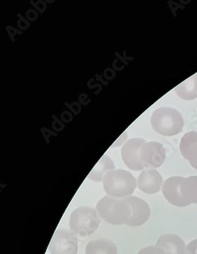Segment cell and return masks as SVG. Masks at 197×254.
Returning a JSON list of instances; mask_svg holds the SVG:
<instances>
[{"label": "cell", "mask_w": 197, "mask_h": 254, "mask_svg": "<svg viewBox=\"0 0 197 254\" xmlns=\"http://www.w3.org/2000/svg\"><path fill=\"white\" fill-rule=\"evenodd\" d=\"M131 208L132 215L127 225L139 227L145 224L150 218L151 209L147 202L138 196H130L124 198Z\"/></svg>", "instance_id": "obj_8"}, {"label": "cell", "mask_w": 197, "mask_h": 254, "mask_svg": "<svg viewBox=\"0 0 197 254\" xmlns=\"http://www.w3.org/2000/svg\"><path fill=\"white\" fill-rule=\"evenodd\" d=\"M100 224V216L97 210L91 207L81 206L72 212L70 227L76 235L81 237L94 233Z\"/></svg>", "instance_id": "obj_4"}, {"label": "cell", "mask_w": 197, "mask_h": 254, "mask_svg": "<svg viewBox=\"0 0 197 254\" xmlns=\"http://www.w3.org/2000/svg\"><path fill=\"white\" fill-rule=\"evenodd\" d=\"M156 246L160 247L165 254H186V243L174 234L161 235L157 240Z\"/></svg>", "instance_id": "obj_12"}, {"label": "cell", "mask_w": 197, "mask_h": 254, "mask_svg": "<svg viewBox=\"0 0 197 254\" xmlns=\"http://www.w3.org/2000/svg\"><path fill=\"white\" fill-rule=\"evenodd\" d=\"M97 210L102 220L113 225L127 224L132 215L131 208L125 199L110 196L98 200Z\"/></svg>", "instance_id": "obj_2"}, {"label": "cell", "mask_w": 197, "mask_h": 254, "mask_svg": "<svg viewBox=\"0 0 197 254\" xmlns=\"http://www.w3.org/2000/svg\"><path fill=\"white\" fill-rule=\"evenodd\" d=\"M151 124L157 133L171 137L182 132L184 120L180 112L174 108L162 107L153 112Z\"/></svg>", "instance_id": "obj_3"}, {"label": "cell", "mask_w": 197, "mask_h": 254, "mask_svg": "<svg viewBox=\"0 0 197 254\" xmlns=\"http://www.w3.org/2000/svg\"><path fill=\"white\" fill-rule=\"evenodd\" d=\"M142 138H132L126 141L122 148V158L127 168L133 171H144L145 168L140 160V150L145 144Z\"/></svg>", "instance_id": "obj_7"}, {"label": "cell", "mask_w": 197, "mask_h": 254, "mask_svg": "<svg viewBox=\"0 0 197 254\" xmlns=\"http://www.w3.org/2000/svg\"><path fill=\"white\" fill-rule=\"evenodd\" d=\"M180 150L184 158L197 170V132L191 131L184 135L180 143Z\"/></svg>", "instance_id": "obj_11"}, {"label": "cell", "mask_w": 197, "mask_h": 254, "mask_svg": "<svg viewBox=\"0 0 197 254\" xmlns=\"http://www.w3.org/2000/svg\"><path fill=\"white\" fill-rule=\"evenodd\" d=\"M181 192L186 202L197 204V176L184 179L181 185Z\"/></svg>", "instance_id": "obj_16"}, {"label": "cell", "mask_w": 197, "mask_h": 254, "mask_svg": "<svg viewBox=\"0 0 197 254\" xmlns=\"http://www.w3.org/2000/svg\"><path fill=\"white\" fill-rule=\"evenodd\" d=\"M186 254H197V239L192 241L186 247Z\"/></svg>", "instance_id": "obj_18"}, {"label": "cell", "mask_w": 197, "mask_h": 254, "mask_svg": "<svg viewBox=\"0 0 197 254\" xmlns=\"http://www.w3.org/2000/svg\"><path fill=\"white\" fill-rule=\"evenodd\" d=\"M175 92L180 98L193 100L197 98V73L189 79L181 83L175 88Z\"/></svg>", "instance_id": "obj_15"}, {"label": "cell", "mask_w": 197, "mask_h": 254, "mask_svg": "<svg viewBox=\"0 0 197 254\" xmlns=\"http://www.w3.org/2000/svg\"><path fill=\"white\" fill-rule=\"evenodd\" d=\"M166 160V149L156 141L145 142L140 150V160L144 168L155 169L162 165Z\"/></svg>", "instance_id": "obj_6"}, {"label": "cell", "mask_w": 197, "mask_h": 254, "mask_svg": "<svg viewBox=\"0 0 197 254\" xmlns=\"http://www.w3.org/2000/svg\"><path fill=\"white\" fill-rule=\"evenodd\" d=\"M113 170H114V162L108 156L105 155L98 160L94 168L89 173L88 178L92 181L102 182L105 175Z\"/></svg>", "instance_id": "obj_14"}, {"label": "cell", "mask_w": 197, "mask_h": 254, "mask_svg": "<svg viewBox=\"0 0 197 254\" xmlns=\"http://www.w3.org/2000/svg\"><path fill=\"white\" fill-rule=\"evenodd\" d=\"M185 178L180 176H173L169 178L162 185V194L165 198L174 206H190V204L184 200L181 192V185Z\"/></svg>", "instance_id": "obj_9"}, {"label": "cell", "mask_w": 197, "mask_h": 254, "mask_svg": "<svg viewBox=\"0 0 197 254\" xmlns=\"http://www.w3.org/2000/svg\"><path fill=\"white\" fill-rule=\"evenodd\" d=\"M138 254H165V252L160 247L155 245V246H149L141 249Z\"/></svg>", "instance_id": "obj_17"}, {"label": "cell", "mask_w": 197, "mask_h": 254, "mask_svg": "<svg viewBox=\"0 0 197 254\" xmlns=\"http://www.w3.org/2000/svg\"><path fill=\"white\" fill-rule=\"evenodd\" d=\"M49 250L50 254H77L78 238L72 231L58 230L53 235Z\"/></svg>", "instance_id": "obj_5"}, {"label": "cell", "mask_w": 197, "mask_h": 254, "mask_svg": "<svg viewBox=\"0 0 197 254\" xmlns=\"http://www.w3.org/2000/svg\"><path fill=\"white\" fill-rule=\"evenodd\" d=\"M162 177L155 169L144 170L138 179V187L147 194H155L159 192L162 186Z\"/></svg>", "instance_id": "obj_10"}, {"label": "cell", "mask_w": 197, "mask_h": 254, "mask_svg": "<svg viewBox=\"0 0 197 254\" xmlns=\"http://www.w3.org/2000/svg\"><path fill=\"white\" fill-rule=\"evenodd\" d=\"M85 254H118V248L111 241L97 239L87 245Z\"/></svg>", "instance_id": "obj_13"}, {"label": "cell", "mask_w": 197, "mask_h": 254, "mask_svg": "<svg viewBox=\"0 0 197 254\" xmlns=\"http://www.w3.org/2000/svg\"><path fill=\"white\" fill-rule=\"evenodd\" d=\"M102 186L107 196L126 198L134 193L138 187V181L127 171L113 170L105 175Z\"/></svg>", "instance_id": "obj_1"}]
</instances>
